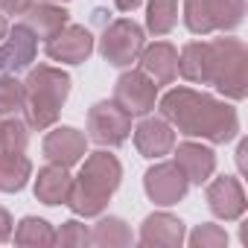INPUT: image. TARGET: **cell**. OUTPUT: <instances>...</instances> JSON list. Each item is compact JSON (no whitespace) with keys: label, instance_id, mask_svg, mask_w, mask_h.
I'll use <instances>...</instances> for the list:
<instances>
[{"label":"cell","instance_id":"6da1fadb","mask_svg":"<svg viewBox=\"0 0 248 248\" xmlns=\"http://www.w3.org/2000/svg\"><path fill=\"white\" fill-rule=\"evenodd\" d=\"M158 108H161V117L184 138H199L219 146V143H231L239 135L236 108L204 91L172 88L161 96Z\"/></svg>","mask_w":248,"mask_h":248},{"label":"cell","instance_id":"7a4b0ae2","mask_svg":"<svg viewBox=\"0 0 248 248\" xmlns=\"http://www.w3.org/2000/svg\"><path fill=\"white\" fill-rule=\"evenodd\" d=\"M120 181H123V164L117 161V155L96 149L79 161V175L73 178L64 204L73 210V216H85V219L102 216Z\"/></svg>","mask_w":248,"mask_h":248},{"label":"cell","instance_id":"3957f363","mask_svg":"<svg viewBox=\"0 0 248 248\" xmlns=\"http://www.w3.org/2000/svg\"><path fill=\"white\" fill-rule=\"evenodd\" d=\"M24 120L32 132H47L59 123V114L70 96V76L62 67L38 64L24 79Z\"/></svg>","mask_w":248,"mask_h":248},{"label":"cell","instance_id":"277c9868","mask_svg":"<svg viewBox=\"0 0 248 248\" xmlns=\"http://www.w3.org/2000/svg\"><path fill=\"white\" fill-rule=\"evenodd\" d=\"M245 21V0H184V24L193 35L233 32Z\"/></svg>","mask_w":248,"mask_h":248},{"label":"cell","instance_id":"5b68a950","mask_svg":"<svg viewBox=\"0 0 248 248\" xmlns=\"http://www.w3.org/2000/svg\"><path fill=\"white\" fill-rule=\"evenodd\" d=\"M219 62H216V79L213 88L233 99L242 102L248 96V47L239 38H216Z\"/></svg>","mask_w":248,"mask_h":248},{"label":"cell","instance_id":"8992f818","mask_svg":"<svg viewBox=\"0 0 248 248\" xmlns=\"http://www.w3.org/2000/svg\"><path fill=\"white\" fill-rule=\"evenodd\" d=\"M143 44H146V35L140 24H135L132 18H117L99 35V56L111 67H132Z\"/></svg>","mask_w":248,"mask_h":248},{"label":"cell","instance_id":"52a82bcc","mask_svg":"<svg viewBox=\"0 0 248 248\" xmlns=\"http://www.w3.org/2000/svg\"><path fill=\"white\" fill-rule=\"evenodd\" d=\"M132 135V114L114 99H102L88 108V140L96 146H123Z\"/></svg>","mask_w":248,"mask_h":248},{"label":"cell","instance_id":"ba28073f","mask_svg":"<svg viewBox=\"0 0 248 248\" xmlns=\"http://www.w3.org/2000/svg\"><path fill=\"white\" fill-rule=\"evenodd\" d=\"M114 102L132 117H146L158 102V85L143 70H123L114 82Z\"/></svg>","mask_w":248,"mask_h":248},{"label":"cell","instance_id":"9c48e42d","mask_svg":"<svg viewBox=\"0 0 248 248\" xmlns=\"http://www.w3.org/2000/svg\"><path fill=\"white\" fill-rule=\"evenodd\" d=\"M143 190H146L149 202H155L161 207H172V204L184 202V196L190 190V181L175 167V161H161V164H155V167L146 170Z\"/></svg>","mask_w":248,"mask_h":248},{"label":"cell","instance_id":"30bf717a","mask_svg":"<svg viewBox=\"0 0 248 248\" xmlns=\"http://www.w3.org/2000/svg\"><path fill=\"white\" fill-rule=\"evenodd\" d=\"M44 53L50 62H59V64H82L93 53V35L79 24H67L44 41Z\"/></svg>","mask_w":248,"mask_h":248},{"label":"cell","instance_id":"8fae6325","mask_svg":"<svg viewBox=\"0 0 248 248\" xmlns=\"http://www.w3.org/2000/svg\"><path fill=\"white\" fill-rule=\"evenodd\" d=\"M207 207L216 219L222 222H236L245 216L248 210V202H245V190H242V181L233 178V175H219L213 181H207Z\"/></svg>","mask_w":248,"mask_h":248},{"label":"cell","instance_id":"7c38bea8","mask_svg":"<svg viewBox=\"0 0 248 248\" xmlns=\"http://www.w3.org/2000/svg\"><path fill=\"white\" fill-rule=\"evenodd\" d=\"M41 152H44L47 164L70 170L88 155V135H82L73 126H53V132H47V138L41 143Z\"/></svg>","mask_w":248,"mask_h":248},{"label":"cell","instance_id":"4fadbf2b","mask_svg":"<svg viewBox=\"0 0 248 248\" xmlns=\"http://www.w3.org/2000/svg\"><path fill=\"white\" fill-rule=\"evenodd\" d=\"M216 62H219L216 38L213 41H190L178 53V73L193 85H213Z\"/></svg>","mask_w":248,"mask_h":248},{"label":"cell","instance_id":"5bb4252c","mask_svg":"<svg viewBox=\"0 0 248 248\" xmlns=\"http://www.w3.org/2000/svg\"><path fill=\"white\" fill-rule=\"evenodd\" d=\"M172 161L184 172V178L196 187L207 184L216 172V152L204 143H196V140H184V143L172 146Z\"/></svg>","mask_w":248,"mask_h":248},{"label":"cell","instance_id":"9a60e30c","mask_svg":"<svg viewBox=\"0 0 248 248\" xmlns=\"http://www.w3.org/2000/svg\"><path fill=\"white\" fill-rule=\"evenodd\" d=\"M38 53V38L24 27L15 24L6 32V41L0 44V73H21L35 62Z\"/></svg>","mask_w":248,"mask_h":248},{"label":"cell","instance_id":"2e32d148","mask_svg":"<svg viewBox=\"0 0 248 248\" xmlns=\"http://www.w3.org/2000/svg\"><path fill=\"white\" fill-rule=\"evenodd\" d=\"M184 236H187L184 222L178 216L161 210V213H149L143 219L138 242L143 248H178V245H184Z\"/></svg>","mask_w":248,"mask_h":248},{"label":"cell","instance_id":"e0dca14e","mask_svg":"<svg viewBox=\"0 0 248 248\" xmlns=\"http://www.w3.org/2000/svg\"><path fill=\"white\" fill-rule=\"evenodd\" d=\"M175 146V129L164 117H143L140 126L135 129V149L149 158V161H158L164 155H170Z\"/></svg>","mask_w":248,"mask_h":248},{"label":"cell","instance_id":"ac0fdd59","mask_svg":"<svg viewBox=\"0 0 248 248\" xmlns=\"http://www.w3.org/2000/svg\"><path fill=\"white\" fill-rule=\"evenodd\" d=\"M138 64L155 85H172L175 76H178V50L170 41L143 44V50L138 56Z\"/></svg>","mask_w":248,"mask_h":248},{"label":"cell","instance_id":"d6986e66","mask_svg":"<svg viewBox=\"0 0 248 248\" xmlns=\"http://www.w3.org/2000/svg\"><path fill=\"white\" fill-rule=\"evenodd\" d=\"M35 38H50L56 35L62 27L70 24V12L59 3H47V0H32V3L24 9V21H21Z\"/></svg>","mask_w":248,"mask_h":248},{"label":"cell","instance_id":"ffe728a7","mask_svg":"<svg viewBox=\"0 0 248 248\" xmlns=\"http://www.w3.org/2000/svg\"><path fill=\"white\" fill-rule=\"evenodd\" d=\"M70 184H73L70 170L56 167V164H47L35 175V199L41 204H47V207L64 204L67 202V193H70Z\"/></svg>","mask_w":248,"mask_h":248},{"label":"cell","instance_id":"44dd1931","mask_svg":"<svg viewBox=\"0 0 248 248\" xmlns=\"http://www.w3.org/2000/svg\"><path fill=\"white\" fill-rule=\"evenodd\" d=\"M32 178V161L24 152H0V193H21Z\"/></svg>","mask_w":248,"mask_h":248},{"label":"cell","instance_id":"7402d4cb","mask_svg":"<svg viewBox=\"0 0 248 248\" xmlns=\"http://www.w3.org/2000/svg\"><path fill=\"white\" fill-rule=\"evenodd\" d=\"M12 239L21 248H50V245H56V228L41 216H24L15 225Z\"/></svg>","mask_w":248,"mask_h":248},{"label":"cell","instance_id":"603a6c76","mask_svg":"<svg viewBox=\"0 0 248 248\" xmlns=\"http://www.w3.org/2000/svg\"><path fill=\"white\" fill-rule=\"evenodd\" d=\"M132 242H135L132 228L126 225V219H120V216H102L91 228V245H99V248H126Z\"/></svg>","mask_w":248,"mask_h":248},{"label":"cell","instance_id":"cb8c5ba5","mask_svg":"<svg viewBox=\"0 0 248 248\" xmlns=\"http://www.w3.org/2000/svg\"><path fill=\"white\" fill-rule=\"evenodd\" d=\"M178 24V0H149L146 3V30L152 35H170Z\"/></svg>","mask_w":248,"mask_h":248},{"label":"cell","instance_id":"d4e9b609","mask_svg":"<svg viewBox=\"0 0 248 248\" xmlns=\"http://www.w3.org/2000/svg\"><path fill=\"white\" fill-rule=\"evenodd\" d=\"M30 126L18 114H6L0 120V152H24L30 146Z\"/></svg>","mask_w":248,"mask_h":248},{"label":"cell","instance_id":"484cf974","mask_svg":"<svg viewBox=\"0 0 248 248\" xmlns=\"http://www.w3.org/2000/svg\"><path fill=\"white\" fill-rule=\"evenodd\" d=\"M24 99H27L24 82L15 79V73H0V117L24 111Z\"/></svg>","mask_w":248,"mask_h":248},{"label":"cell","instance_id":"4316f807","mask_svg":"<svg viewBox=\"0 0 248 248\" xmlns=\"http://www.w3.org/2000/svg\"><path fill=\"white\" fill-rule=\"evenodd\" d=\"M184 242L190 248H225L228 245V233L222 225H213V222H202L193 228L190 236H184Z\"/></svg>","mask_w":248,"mask_h":248},{"label":"cell","instance_id":"83f0119b","mask_svg":"<svg viewBox=\"0 0 248 248\" xmlns=\"http://www.w3.org/2000/svg\"><path fill=\"white\" fill-rule=\"evenodd\" d=\"M56 245H62V248H85V245H91V231L85 228V222L67 219L56 231Z\"/></svg>","mask_w":248,"mask_h":248},{"label":"cell","instance_id":"f1b7e54d","mask_svg":"<svg viewBox=\"0 0 248 248\" xmlns=\"http://www.w3.org/2000/svg\"><path fill=\"white\" fill-rule=\"evenodd\" d=\"M12 231H15V222H12V213L6 207H0V245L12 239Z\"/></svg>","mask_w":248,"mask_h":248},{"label":"cell","instance_id":"f546056e","mask_svg":"<svg viewBox=\"0 0 248 248\" xmlns=\"http://www.w3.org/2000/svg\"><path fill=\"white\" fill-rule=\"evenodd\" d=\"M32 0H0V12L3 15H24V9Z\"/></svg>","mask_w":248,"mask_h":248},{"label":"cell","instance_id":"4dcf8cb0","mask_svg":"<svg viewBox=\"0 0 248 248\" xmlns=\"http://www.w3.org/2000/svg\"><path fill=\"white\" fill-rule=\"evenodd\" d=\"M236 167L242 175H248V140H239L236 146Z\"/></svg>","mask_w":248,"mask_h":248},{"label":"cell","instance_id":"1f68e13d","mask_svg":"<svg viewBox=\"0 0 248 248\" xmlns=\"http://www.w3.org/2000/svg\"><path fill=\"white\" fill-rule=\"evenodd\" d=\"M140 3H143V0H114V6H117L120 12H135Z\"/></svg>","mask_w":248,"mask_h":248},{"label":"cell","instance_id":"d6a6232c","mask_svg":"<svg viewBox=\"0 0 248 248\" xmlns=\"http://www.w3.org/2000/svg\"><path fill=\"white\" fill-rule=\"evenodd\" d=\"M6 32H9V21H6V15L0 12V41L6 38Z\"/></svg>","mask_w":248,"mask_h":248},{"label":"cell","instance_id":"836d02e7","mask_svg":"<svg viewBox=\"0 0 248 248\" xmlns=\"http://www.w3.org/2000/svg\"><path fill=\"white\" fill-rule=\"evenodd\" d=\"M47 3H67V0H47Z\"/></svg>","mask_w":248,"mask_h":248}]
</instances>
